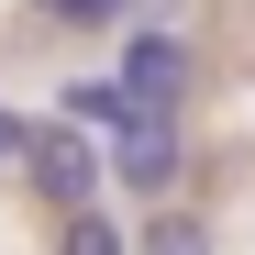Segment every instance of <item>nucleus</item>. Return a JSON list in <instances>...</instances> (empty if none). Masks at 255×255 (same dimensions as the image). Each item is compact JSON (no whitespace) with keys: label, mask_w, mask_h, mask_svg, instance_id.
I'll list each match as a JSON object with an SVG mask.
<instances>
[{"label":"nucleus","mask_w":255,"mask_h":255,"mask_svg":"<svg viewBox=\"0 0 255 255\" xmlns=\"http://www.w3.org/2000/svg\"><path fill=\"white\" fill-rule=\"evenodd\" d=\"M22 189L45 200V211H89V200H100V155H89V133H78V122H33Z\"/></svg>","instance_id":"nucleus-1"},{"label":"nucleus","mask_w":255,"mask_h":255,"mask_svg":"<svg viewBox=\"0 0 255 255\" xmlns=\"http://www.w3.org/2000/svg\"><path fill=\"white\" fill-rule=\"evenodd\" d=\"M189 45H178V33H122V67H111V89L122 100H133V111H178L189 100Z\"/></svg>","instance_id":"nucleus-2"},{"label":"nucleus","mask_w":255,"mask_h":255,"mask_svg":"<svg viewBox=\"0 0 255 255\" xmlns=\"http://www.w3.org/2000/svg\"><path fill=\"white\" fill-rule=\"evenodd\" d=\"M111 178L122 189H166V178H178V111H133V122H122V144H111Z\"/></svg>","instance_id":"nucleus-3"},{"label":"nucleus","mask_w":255,"mask_h":255,"mask_svg":"<svg viewBox=\"0 0 255 255\" xmlns=\"http://www.w3.org/2000/svg\"><path fill=\"white\" fill-rule=\"evenodd\" d=\"M133 255H211V222H200V211H178V200H155L144 233H133Z\"/></svg>","instance_id":"nucleus-4"},{"label":"nucleus","mask_w":255,"mask_h":255,"mask_svg":"<svg viewBox=\"0 0 255 255\" xmlns=\"http://www.w3.org/2000/svg\"><path fill=\"white\" fill-rule=\"evenodd\" d=\"M56 255H133V244H122V222L89 200V211H56Z\"/></svg>","instance_id":"nucleus-5"},{"label":"nucleus","mask_w":255,"mask_h":255,"mask_svg":"<svg viewBox=\"0 0 255 255\" xmlns=\"http://www.w3.org/2000/svg\"><path fill=\"white\" fill-rule=\"evenodd\" d=\"M67 122H89V133H122V122H133V100H122L111 78H78V89H67Z\"/></svg>","instance_id":"nucleus-6"},{"label":"nucleus","mask_w":255,"mask_h":255,"mask_svg":"<svg viewBox=\"0 0 255 255\" xmlns=\"http://www.w3.org/2000/svg\"><path fill=\"white\" fill-rule=\"evenodd\" d=\"M33 11H45V22H78V33H111L122 0H33Z\"/></svg>","instance_id":"nucleus-7"},{"label":"nucleus","mask_w":255,"mask_h":255,"mask_svg":"<svg viewBox=\"0 0 255 255\" xmlns=\"http://www.w3.org/2000/svg\"><path fill=\"white\" fill-rule=\"evenodd\" d=\"M22 155H33V122H22L11 100H0V178H22Z\"/></svg>","instance_id":"nucleus-8"}]
</instances>
